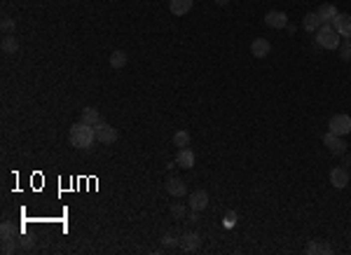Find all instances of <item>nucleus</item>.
<instances>
[{
  "label": "nucleus",
  "mask_w": 351,
  "mask_h": 255,
  "mask_svg": "<svg viewBox=\"0 0 351 255\" xmlns=\"http://www.w3.org/2000/svg\"><path fill=\"white\" fill-rule=\"evenodd\" d=\"M164 187H167V192L171 197H183L187 192V185H185V180H180V178H169Z\"/></svg>",
  "instance_id": "ddd939ff"
},
{
  "label": "nucleus",
  "mask_w": 351,
  "mask_h": 255,
  "mask_svg": "<svg viewBox=\"0 0 351 255\" xmlns=\"http://www.w3.org/2000/svg\"><path fill=\"white\" fill-rule=\"evenodd\" d=\"M169 7L176 16H183L192 9V0H169Z\"/></svg>",
  "instance_id": "dca6fc26"
},
{
  "label": "nucleus",
  "mask_w": 351,
  "mask_h": 255,
  "mask_svg": "<svg viewBox=\"0 0 351 255\" xmlns=\"http://www.w3.org/2000/svg\"><path fill=\"white\" fill-rule=\"evenodd\" d=\"M333 26H335V31L342 35V38H351V14H340L335 16V21H333Z\"/></svg>",
  "instance_id": "9d476101"
},
{
  "label": "nucleus",
  "mask_w": 351,
  "mask_h": 255,
  "mask_svg": "<svg viewBox=\"0 0 351 255\" xmlns=\"http://www.w3.org/2000/svg\"><path fill=\"white\" fill-rule=\"evenodd\" d=\"M215 2H218V5H227L229 0H215Z\"/></svg>",
  "instance_id": "c85d7f7f"
},
{
  "label": "nucleus",
  "mask_w": 351,
  "mask_h": 255,
  "mask_svg": "<svg viewBox=\"0 0 351 255\" xmlns=\"http://www.w3.org/2000/svg\"><path fill=\"white\" fill-rule=\"evenodd\" d=\"M68 138H70V145L77 147V150H92L94 143H96V131H94V127H89V124H84L80 120V122H75L70 127Z\"/></svg>",
  "instance_id": "f257e3e1"
},
{
  "label": "nucleus",
  "mask_w": 351,
  "mask_h": 255,
  "mask_svg": "<svg viewBox=\"0 0 351 255\" xmlns=\"http://www.w3.org/2000/svg\"><path fill=\"white\" fill-rule=\"evenodd\" d=\"M194 162H197V157H194V152H192V150H187V147H178L176 164H178L180 169H192V166H194Z\"/></svg>",
  "instance_id": "9b49d317"
},
{
  "label": "nucleus",
  "mask_w": 351,
  "mask_h": 255,
  "mask_svg": "<svg viewBox=\"0 0 351 255\" xmlns=\"http://www.w3.org/2000/svg\"><path fill=\"white\" fill-rule=\"evenodd\" d=\"M265 23L269 28H286L288 26V14L281 12V9H272V12L265 14Z\"/></svg>",
  "instance_id": "423d86ee"
},
{
  "label": "nucleus",
  "mask_w": 351,
  "mask_h": 255,
  "mask_svg": "<svg viewBox=\"0 0 351 255\" xmlns=\"http://www.w3.org/2000/svg\"><path fill=\"white\" fill-rule=\"evenodd\" d=\"M225 227H234V213H227V218H225Z\"/></svg>",
  "instance_id": "bb28decb"
},
{
  "label": "nucleus",
  "mask_w": 351,
  "mask_h": 255,
  "mask_svg": "<svg viewBox=\"0 0 351 255\" xmlns=\"http://www.w3.org/2000/svg\"><path fill=\"white\" fill-rule=\"evenodd\" d=\"M171 216H174L176 220L185 218V206H183V204H171Z\"/></svg>",
  "instance_id": "b1692460"
},
{
  "label": "nucleus",
  "mask_w": 351,
  "mask_h": 255,
  "mask_svg": "<svg viewBox=\"0 0 351 255\" xmlns=\"http://www.w3.org/2000/svg\"><path fill=\"white\" fill-rule=\"evenodd\" d=\"M12 234H14V223H12V220H2V225H0V237H2V239H12Z\"/></svg>",
  "instance_id": "4be33fe9"
},
{
  "label": "nucleus",
  "mask_w": 351,
  "mask_h": 255,
  "mask_svg": "<svg viewBox=\"0 0 351 255\" xmlns=\"http://www.w3.org/2000/svg\"><path fill=\"white\" fill-rule=\"evenodd\" d=\"M330 183L335 190H344V187L349 185V171L344 169V166H335V169L330 171Z\"/></svg>",
  "instance_id": "0eeeda50"
},
{
  "label": "nucleus",
  "mask_w": 351,
  "mask_h": 255,
  "mask_svg": "<svg viewBox=\"0 0 351 255\" xmlns=\"http://www.w3.org/2000/svg\"><path fill=\"white\" fill-rule=\"evenodd\" d=\"M12 28H14V21H12L9 16H2V31L7 33V31H12Z\"/></svg>",
  "instance_id": "a878e982"
},
{
  "label": "nucleus",
  "mask_w": 351,
  "mask_h": 255,
  "mask_svg": "<svg viewBox=\"0 0 351 255\" xmlns=\"http://www.w3.org/2000/svg\"><path fill=\"white\" fill-rule=\"evenodd\" d=\"M344 166H351V155H344Z\"/></svg>",
  "instance_id": "cd10ccee"
},
{
  "label": "nucleus",
  "mask_w": 351,
  "mask_h": 255,
  "mask_svg": "<svg viewBox=\"0 0 351 255\" xmlns=\"http://www.w3.org/2000/svg\"><path fill=\"white\" fill-rule=\"evenodd\" d=\"M94 131H96V140L103 143V145H113L115 140H117V129L110 127V124H106V122L96 124V127H94Z\"/></svg>",
  "instance_id": "20e7f679"
},
{
  "label": "nucleus",
  "mask_w": 351,
  "mask_h": 255,
  "mask_svg": "<svg viewBox=\"0 0 351 255\" xmlns=\"http://www.w3.org/2000/svg\"><path fill=\"white\" fill-rule=\"evenodd\" d=\"M316 45L323 49H337L340 47V33L335 31L333 23H323L316 31Z\"/></svg>",
  "instance_id": "f03ea898"
},
{
  "label": "nucleus",
  "mask_w": 351,
  "mask_h": 255,
  "mask_svg": "<svg viewBox=\"0 0 351 255\" xmlns=\"http://www.w3.org/2000/svg\"><path fill=\"white\" fill-rule=\"evenodd\" d=\"M162 244H164V246H167V248H174V246H178V244H180V237L176 239L174 234H164V239H162Z\"/></svg>",
  "instance_id": "393cba45"
},
{
  "label": "nucleus",
  "mask_w": 351,
  "mask_h": 255,
  "mask_svg": "<svg viewBox=\"0 0 351 255\" xmlns=\"http://www.w3.org/2000/svg\"><path fill=\"white\" fill-rule=\"evenodd\" d=\"M305 31H309V33H314V31H319L321 26H323V21H321V16L316 14V12H309V14L305 16Z\"/></svg>",
  "instance_id": "a211bd4d"
},
{
  "label": "nucleus",
  "mask_w": 351,
  "mask_h": 255,
  "mask_svg": "<svg viewBox=\"0 0 351 255\" xmlns=\"http://www.w3.org/2000/svg\"><path fill=\"white\" fill-rule=\"evenodd\" d=\"M174 145H176V147H187V145H190V133L185 131V129L176 131V136H174Z\"/></svg>",
  "instance_id": "412c9836"
},
{
  "label": "nucleus",
  "mask_w": 351,
  "mask_h": 255,
  "mask_svg": "<svg viewBox=\"0 0 351 255\" xmlns=\"http://www.w3.org/2000/svg\"><path fill=\"white\" fill-rule=\"evenodd\" d=\"M340 56L342 61H351V38H344V42L340 45Z\"/></svg>",
  "instance_id": "5701e85b"
},
{
  "label": "nucleus",
  "mask_w": 351,
  "mask_h": 255,
  "mask_svg": "<svg viewBox=\"0 0 351 255\" xmlns=\"http://www.w3.org/2000/svg\"><path fill=\"white\" fill-rule=\"evenodd\" d=\"M307 253H319V255H330L333 253V246H330L326 239H312L307 244Z\"/></svg>",
  "instance_id": "f8f14e48"
},
{
  "label": "nucleus",
  "mask_w": 351,
  "mask_h": 255,
  "mask_svg": "<svg viewBox=\"0 0 351 255\" xmlns=\"http://www.w3.org/2000/svg\"><path fill=\"white\" fill-rule=\"evenodd\" d=\"M80 115H82V122L89 124V127H96V124L103 122V120H101V113H99V110H96V108H89V106H87V108H82V113H80Z\"/></svg>",
  "instance_id": "f3484780"
},
{
  "label": "nucleus",
  "mask_w": 351,
  "mask_h": 255,
  "mask_svg": "<svg viewBox=\"0 0 351 255\" xmlns=\"http://www.w3.org/2000/svg\"><path fill=\"white\" fill-rule=\"evenodd\" d=\"M316 14L321 16V21H323V23H333V21H335V16L340 14V12H337V7L333 5V2H323V5L316 9Z\"/></svg>",
  "instance_id": "4468645a"
},
{
  "label": "nucleus",
  "mask_w": 351,
  "mask_h": 255,
  "mask_svg": "<svg viewBox=\"0 0 351 255\" xmlns=\"http://www.w3.org/2000/svg\"><path fill=\"white\" fill-rule=\"evenodd\" d=\"M108 61H110V66H113L115 70H120V68H124V66H127V54H124L122 49H115Z\"/></svg>",
  "instance_id": "6ab92c4d"
},
{
  "label": "nucleus",
  "mask_w": 351,
  "mask_h": 255,
  "mask_svg": "<svg viewBox=\"0 0 351 255\" xmlns=\"http://www.w3.org/2000/svg\"><path fill=\"white\" fill-rule=\"evenodd\" d=\"M208 206V194L204 190H197V192L190 194V209L192 211H204Z\"/></svg>",
  "instance_id": "2eb2a0df"
},
{
  "label": "nucleus",
  "mask_w": 351,
  "mask_h": 255,
  "mask_svg": "<svg viewBox=\"0 0 351 255\" xmlns=\"http://www.w3.org/2000/svg\"><path fill=\"white\" fill-rule=\"evenodd\" d=\"M328 129L333 133H337V136H347V133H351V117L344 115V113H340V115H333L328 122Z\"/></svg>",
  "instance_id": "7ed1b4c3"
},
{
  "label": "nucleus",
  "mask_w": 351,
  "mask_h": 255,
  "mask_svg": "<svg viewBox=\"0 0 351 255\" xmlns=\"http://www.w3.org/2000/svg\"><path fill=\"white\" fill-rule=\"evenodd\" d=\"M323 145L328 147L333 155H344L347 152V143H344V136H337V133L328 131L323 136Z\"/></svg>",
  "instance_id": "39448f33"
},
{
  "label": "nucleus",
  "mask_w": 351,
  "mask_h": 255,
  "mask_svg": "<svg viewBox=\"0 0 351 255\" xmlns=\"http://www.w3.org/2000/svg\"><path fill=\"white\" fill-rule=\"evenodd\" d=\"M180 246H183L185 253H194L201 246V237L197 232H183L180 234Z\"/></svg>",
  "instance_id": "6e6552de"
},
{
  "label": "nucleus",
  "mask_w": 351,
  "mask_h": 255,
  "mask_svg": "<svg viewBox=\"0 0 351 255\" xmlns=\"http://www.w3.org/2000/svg\"><path fill=\"white\" fill-rule=\"evenodd\" d=\"M2 52H5V54H16V52H19V40H16L14 35L2 38Z\"/></svg>",
  "instance_id": "aec40b11"
},
{
  "label": "nucleus",
  "mask_w": 351,
  "mask_h": 255,
  "mask_svg": "<svg viewBox=\"0 0 351 255\" xmlns=\"http://www.w3.org/2000/svg\"><path fill=\"white\" fill-rule=\"evenodd\" d=\"M269 52H272V45L267 38H255L251 42V54L255 59H265V56H269Z\"/></svg>",
  "instance_id": "1a4fd4ad"
}]
</instances>
